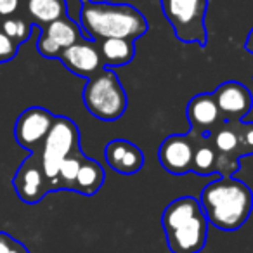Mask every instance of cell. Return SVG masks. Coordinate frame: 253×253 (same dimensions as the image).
<instances>
[{
    "mask_svg": "<svg viewBox=\"0 0 253 253\" xmlns=\"http://www.w3.org/2000/svg\"><path fill=\"white\" fill-rule=\"evenodd\" d=\"M85 155L82 153V149L75 151L71 156H68L59 167V172H57L56 179L52 182V191L57 189H68V191H73L75 186V180H77L78 175V170L82 167V162H84Z\"/></svg>",
    "mask_w": 253,
    "mask_h": 253,
    "instance_id": "cell-19",
    "label": "cell"
},
{
    "mask_svg": "<svg viewBox=\"0 0 253 253\" xmlns=\"http://www.w3.org/2000/svg\"><path fill=\"white\" fill-rule=\"evenodd\" d=\"M57 59L63 63V66L68 71H71L77 77L87 78V80L104 70L99 45L92 39H84L80 42L73 43L71 47L64 49Z\"/></svg>",
    "mask_w": 253,
    "mask_h": 253,
    "instance_id": "cell-11",
    "label": "cell"
},
{
    "mask_svg": "<svg viewBox=\"0 0 253 253\" xmlns=\"http://www.w3.org/2000/svg\"><path fill=\"white\" fill-rule=\"evenodd\" d=\"M0 28L4 30L5 35H9L14 42H18L21 45V43H25L32 37L33 23L28 19V16H21L18 12V14L2 19L0 21Z\"/></svg>",
    "mask_w": 253,
    "mask_h": 253,
    "instance_id": "cell-20",
    "label": "cell"
},
{
    "mask_svg": "<svg viewBox=\"0 0 253 253\" xmlns=\"http://www.w3.org/2000/svg\"><path fill=\"white\" fill-rule=\"evenodd\" d=\"M208 0H162V9L167 21L172 25L175 37L184 43L207 45V16Z\"/></svg>",
    "mask_w": 253,
    "mask_h": 253,
    "instance_id": "cell-5",
    "label": "cell"
},
{
    "mask_svg": "<svg viewBox=\"0 0 253 253\" xmlns=\"http://www.w3.org/2000/svg\"><path fill=\"white\" fill-rule=\"evenodd\" d=\"M108 165L122 175L137 173L144 167V153L141 148L125 139H115L104 148Z\"/></svg>",
    "mask_w": 253,
    "mask_h": 253,
    "instance_id": "cell-14",
    "label": "cell"
},
{
    "mask_svg": "<svg viewBox=\"0 0 253 253\" xmlns=\"http://www.w3.org/2000/svg\"><path fill=\"white\" fill-rule=\"evenodd\" d=\"M162 225L172 253H200L207 245L208 218L196 198L173 200L163 211Z\"/></svg>",
    "mask_w": 253,
    "mask_h": 253,
    "instance_id": "cell-3",
    "label": "cell"
},
{
    "mask_svg": "<svg viewBox=\"0 0 253 253\" xmlns=\"http://www.w3.org/2000/svg\"><path fill=\"white\" fill-rule=\"evenodd\" d=\"M104 179H106V173L101 163L88 158V156H85L84 162H82L80 170H78L73 191L75 193L84 194V196H94L102 187Z\"/></svg>",
    "mask_w": 253,
    "mask_h": 253,
    "instance_id": "cell-18",
    "label": "cell"
},
{
    "mask_svg": "<svg viewBox=\"0 0 253 253\" xmlns=\"http://www.w3.org/2000/svg\"><path fill=\"white\" fill-rule=\"evenodd\" d=\"M245 47H246V50H248L250 54H253V28H252V32L248 33V37H246Z\"/></svg>",
    "mask_w": 253,
    "mask_h": 253,
    "instance_id": "cell-25",
    "label": "cell"
},
{
    "mask_svg": "<svg viewBox=\"0 0 253 253\" xmlns=\"http://www.w3.org/2000/svg\"><path fill=\"white\" fill-rule=\"evenodd\" d=\"M25 12L33 25L42 28L68 16L66 0H25Z\"/></svg>",
    "mask_w": 253,
    "mask_h": 253,
    "instance_id": "cell-15",
    "label": "cell"
},
{
    "mask_svg": "<svg viewBox=\"0 0 253 253\" xmlns=\"http://www.w3.org/2000/svg\"><path fill=\"white\" fill-rule=\"evenodd\" d=\"M16 239L12 238L11 234H7V232L0 231V253H9V250L12 248V245H14Z\"/></svg>",
    "mask_w": 253,
    "mask_h": 253,
    "instance_id": "cell-24",
    "label": "cell"
},
{
    "mask_svg": "<svg viewBox=\"0 0 253 253\" xmlns=\"http://www.w3.org/2000/svg\"><path fill=\"white\" fill-rule=\"evenodd\" d=\"M80 26L95 42L106 39L135 40L149 30L146 16L134 5L102 0H82Z\"/></svg>",
    "mask_w": 253,
    "mask_h": 253,
    "instance_id": "cell-1",
    "label": "cell"
},
{
    "mask_svg": "<svg viewBox=\"0 0 253 253\" xmlns=\"http://www.w3.org/2000/svg\"><path fill=\"white\" fill-rule=\"evenodd\" d=\"M56 115L42 106H32L18 116L14 125V137L21 148L32 155H40L43 142L54 125Z\"/></svg>",
    "mask_w": 253,
    "mask_h": 253,
    "instance_id": "cell-7",
    "label": "cell"
},
{
    "mask_svg": "<svg viewBox=\"0 0 253 253\" xmlns=\"http://www.w3.org/2000/svg\"><path fill=\"white\" fill-rule=\"evenodd\" d=\"M19 43L14 42L9 35H5L4 30L0 28V64L9 63L18 56Z\"/></svg>",
    "mask_w": 253,
    "mask_h": 253,
    "instance_id": "cell-21",
    "label": "cell"
},
{
    "mask_svg": "<svg viewBox=\"0 0 253 253\" xmlns=\"http://www.w3.org/2000/svg\"><path fill=\"white\" fill-rule=\"evenodd\" d=\"M25 0H0V21L9 16H14L21 11Z\"/></svg>",
    "mask_w": 253,
    "mask_h": 253,
    "instance_id": "cell-23",
    "label": "cell"
},
{
    "mask_svg": "<svg viewBox=\"0 0 253 253\" xmlns=\"http://www.w3.org/2000/svg\"><path fill=\"white\" fill-rule=\"evenodd\" d=\"M102 2H113V0H102Z\"/></svg>",
    "mask_w": 253,
    "mask_h": 253,
    "instance_id": "cell-26",
    "label": "cell"
},
{
    "mask_svg": "<svg viewBox=\"0 0 253 253\" xmlns=\"http://www.w3.org/2000/svg\"><path fill=\"white\" fill-rule=\"evenodd\" d=\"M239 146L243 158L253 155V123L239 122Z\"/></svg>",
    "mask_w": 253,
    "mask_h": 253,
    "instance_id": "cell-22",
    "label": "cell"
},
{
    "mask_svg": "<svg viewBox=\"0 0 253 253\" xmlns=\"http://www.w3.org/2000/svg\"><path fill=\"white\" fill-rule=\"evenodd\" d=\"M224 122H241L253 108V95L241 82L229 80L213 92Z\"/></svg>",
    "mask_w": 253,
    "mask_h": 253,
    "instance_id": "cell-12",
    "label": "cell"
},
{
    "mask_svg": "<svg viewBox=\"0 0 253 253\" xmlns=\"http://www.w3.org/2000/svg\"><path fill=\"white\" fill-rule=\"evenodd\" d=\"M187 120H189L191 132L200 135H210L224 123L213 94L194 95L187 104Z\"/></svg>",
    "mask_w": 253,
    "mask_h": 253,
    "instance_id": "cell-13",
    "label": "cell"
},
{
    "mask_svg": "<svg viewBox=\"0 0 253 253\" xmlns=\"http://www.w3.org/2000/svg\"><path fill=\"white\" fill-rule=\"evenodd\" d=\"M200 205L208 224L220 231H236L243 227L253 210V193L243 180L220 177L203 187Z\"/></svg>",
    "mask_w": 253,
    "mask_h": 253,
    "instance_id": "cell-2",
    "label": "cell"
},
{
    "mask_svg": "<svg viewBox=\"0 0 253 253\" xmlns=\"http://www.w3.org/2000/svg\"><path fill=\"white\" fill-rule=\"evenodd\" d=\"M80 149V130L78 125L68 116H56L54 125L40 149V158L43 163L47 177L50 184L54 182L59 167L68 156Z\"/></svg>",
    "mask_w": 253,
    "mask_h": 253,
    "instance_id": "cell-6",
    "label": "cell"
},
{
    "mask_svg": "<svg viewBox=\"0 0 253 253\" xmlns=\"http://www.w3.org/2000/svg\"><path fill=\"white\" fill-rule=\"evenodd\" d=\"M18 198L26 205H37L52 191V184L43 170V163L40 155H30L19 165L18 172L12 177Z\"/></svg>",
    "mask_w": 253,
    "mask_h": 253,
    "instance_id": "cell-8",
    "label": "cell"
},
{
    "mask_svg": "<svg viewBox=\"0 0 253 253\" xmlns=\"http://www.w3.org/2000/svg\"><path fill=\"white\" fill-rule=\"evenodd\" d=\"M194 134H173L162 142L158 158L162 167L172 175H186L193 170L194 158Z\"/></svg>",
    "mask_w": 253,
    "mask_h": 253,
    "instance_id": "cell-10",
    "label": "cell"
},
{
    "mask_svg": "<svg viewBox=\"0 0 253 253\" xmlns=\"http://www.w3.org/2000/svg\"><path fill=\"white\" fill-rule=\"evenodd\" d=\"M84 39H88V37L84 33L82 26L77 25L71 18L64 16L50 25L42 26L39 40H37V49L40 56L47 59H57L64 49Z\"/></svg>",
    "mask_w": 253,
    "mask_h": 253,
    "instance_id": "cell-9",
    "label": "cell"
},
{
    "mask_svg": "<svg viewBox=\"0 0 253 253\" xmlns=\"http://www.w3.org/2000/svg\"><path fill=\"white\" fill-rule=\"evenodd\" d=\"M82 99L88 113L102 122H115L122 118L128 106L125 88L122 87L115 71H109L108 68L88 78L82 92Z\"/></svg>",
    "mask_w": 253,
    "mask_h": 253,
    "instance_id": "cell-4",
    "label": "cell"
},
{
    "mask_svg": "<svg viewBox=\"0 0 253 253\" xmlns=\"http://www.w3.org/2000/svg\"><path fill=\"white\" fill-rule=\"evenodd\" d=\"M97 45L104 68H116V66H123V64H128L135 56L134 40L106 39V40H99Z\"/></svg>",
    "mask_w": 253,
    "mask_h": 253,
    "instance_id": "cell-17",
    "label": "cell"
},
{
    "mask_svg": "<svg viewBox=\"0 0 253 253\" xmlns=\"http://www.w3.org/2000/svg\"><path fill=\"white\" fill-rule=\"evenodd\" d=\"M194 134V132H193ZM194 158L191 172L198 175H211L218 173V151L210 135L194 134Z\"/></svg>",
    "mask_w": 253,
    "mask_h": 253,
    "instance_id": "cell-16",
    "label": "cell"
}]
</instances>
